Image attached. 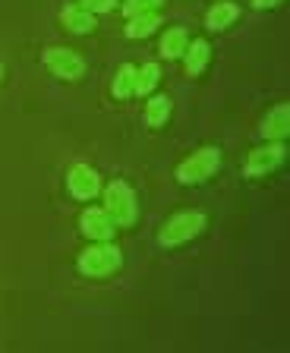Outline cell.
I'll list each match as a JSON object with an SVG mask.
<instances>
[{
  "label": "cell",
  "mask_w": 290,
  "mask_h": 353,
  "mask_svg": "<svg viewBox=\"0 0 290 353\" xmlns=\"http://www.w3.org/2000/svg\"><path fill=\"white\" fill-rule=\"evenodd\" d=\"M218 170H221V148L205 145L199 152H193L189 158H183L177 164V170H174V176L183 186H199V183H209Z\"/></svg>",
  "instance_id": "cell-1"
},
{
  "label": "cell",
  "mask_w": 290,
  "mask_h": 353,
  "mask_svg": "<svg viewBox=\"0 0 290 353\" xmlns=\"http://www.w3.org/2000/svg\"><path fill=\"white\" fill-rule=\"evenodd\" d=\"M123 268V252L114 243H92L79 256V272L89 278H111Z\"/></svg>",
  "instance_id": "cell-2"
},
{
  "label": "cell",
  "mask_w": 290,
  "mask_h": 353,
  "mask_svg": "<svg viewBox=\"0 0 290 353\" xmlns=\"http://www.w3.org/2000/svg\"><path fill=\"white\" fill-rule=\"evenodd\" d=\"M105 212H107V218H111L117 228H130V224L136 221V214H139L133 186L123 183V180L107 183V190H105Z\"/></svg>",
  "instance_id": "cell-3"
},
{
  "label": "cell",
  "mask_w": 290,
  "mask_h": 353,
  "mask_svg": "<svg viewBox=\"0 0 290 353\" xmlns=\"http://www.w3.org/2000/svg\"><path fill=\"white\" fill-rule=\"evenodd\" d=\"M205 224H209V218H205L202 212H177V214H171V221L161 228L158 243H161V246H180V243H189L205 230Z\"/></svg>",
  "instance_id": "cell-4"
},
{
  "label": "cell",
  "mask_w": 290,
  "mask_h": 353,
  "mask_svg": "<svg viewBox=\"0 0 290 353\" xmlns=\"http://www.w3.org/2000/svg\"><path fill=\"white\" fill-rule=\"evenodd\" d=\"M284 158H287L284 142H265V145L249 152V158H246V164H243V174L246 176H268L271 170L281 168Z\"/></svg>",
  "instance_id": "cell-5"
},
{
  "label": "cell",
  "mask_w": 290,
  "mask_h": 353,
  "mask_svg": "<svg viewBox=\"0 0 290 353\" xmlns=\"http://www.w3.org/2000/svg\"><path fill=\"white\" fill-rule=\"evenodd\" d=\"M45 66L51 70L57 79H82L85 76V60L79 57L76 51H70V48H48L45 51Z\"/></svg>",
  "instance_id": "cell-6"
},
{
  "label": "cell",
  "mask_w": 290,
  "mask_h": 353,
  "mask_svg": "<svg viewBox=\"0 0 290 353\" xmlns=\"http://www.w3.org/2000/svg\"><path fill=\"white\" fill-rule=\"evenodd\" d=\"M67 186H70V196L73 199L89 202V199H95L98 192H101V174H98L95 168H89V164H76L67 174Z\"/></svg>",
  "instance_id": "cell-7"
},
{
  "label": "cell",
  "mask_w": 290,
  "mask_h": 353,
  "mask_svg": "<svg viewBox=\"0 0 290 353\" xmlns=\"http://www.w3.org/2000/svg\"><path fill=\"white\" fill-rule=\"evenodd\" d=\"M79 224H82V234L89 236L92 243H111L114 234H117V224L107 218L105 208H85Z\"/></svg>",
  "instance_id": "cell-8"
},
{
  "label": "cell",
  "mask_w": 290,
  "mask_h": 353,
  "mask_svg": "<svg viewBox=\"0 0 290 353\" xmlns=\"http://www.w3.org/2000/svg\"><path fill=\"white\" fill-rule=\"evenodd\" d=\"M287 132H290V108L287 104H278V108H271L265 114L259 136L265 142H284L287 139Z\"/></svg>",
  "instance_id": "cell-9"
},
{
  "label": "cell",
  "mask_w": 290,
  "mask_h": 353,
  "mask_svg": "<svg viewBox=\"0 0 290 353\" xmlns=\"http://www.w3.org/2000/svg\"><path fill=\"white\" fill-rule=\"evenodd\" d=\"M209 57H211V44L205 38H196V41L186 44L183 51V66L189 76H199L205 66H209Z\"/></svg>",
  "instance_id": "cell-10"
},
{
  "label": "cell",
  "mask_w": 290,
  "mask_h": 353,
  "mask_svg": "<svg viewBox=\"0 0 290 353\" xmlns=\"http://www.w3.org/2000/svg\"><path fill=\"white\" fill-rule=\"evenodd\" d=\"M186 44H189V32L183 29V26H171V29L161 35V44H158V54H161L164 60H177L183 57Z\"/></svg>",
  "instance_id": "cell-11"
},
{
  "label": "cell",
  "mask_w": 290,
  "mask_h": 353,
  "mask_svg": "<svg viewBox=\"0 0 290 353\" xmlns=\"http://www.w3.org/2000/svg\"><path fill=\"white\" fill-rule=\"evenodd\" d=\"M171 110H174L171 95H152L149 101H145V123H149L152 130H158V126H164L171 120Z\"/></svg>",
  "instance_id": "cell-12"
},
{
  "label": "cell",
  "mask_w": 290,
  "mask_h": 353,
  "mask_svg": "<svg viewBox=\"0 0 290 353\" xmlns=\"http://www.w3.org/2000/svg\"><path fill=\"white\" fill-rule=\"evenodd\" d=\"M237 16H240L237 3H231V0H221V3H215V7L205 13V26H209L211 32H224L234 19H237Z\"/></svg>",
  "instance_id": "cell-13"
},
{
  "label": "cell",
  "mask_w": 290,
  "mask_h": 353,
  "mask_svg": "<svg viewBox=\"0 0 290 353\" xmlns=\"http://www.w3.org/2000/svg\"><path fill=\"white\" fill-rule=\"evenodd\" d=\"M158 26H164V19L158 13H142V16H133L127 19V38L139 41V38H149L158 32Z\"/></svg>",
  "instance_id": "cell-14"
},
{
  "label": "cell",
  "mask_w": 290,
  "mask_h": 353,
  "mask_svg": "<svg viewBox=\"0 0 290 353\" xmlns=\"http://www.w3.org/2000/svg\"><path fill=\"white\" fill-rule=\"evenodd\" d=\"M161 79V66L158 63H145V66H136V85H133V95H152Z\"/></svg>",
  "instance_id": "cell-15"
},
{
  "label": "cell",
  "mask_w": 290,
  "mask_h": 353,
  "mask_svg": "<svg viewBox=\"0 0 290 353\" xmlns=\"http://www.w3.org/2000/svg\"><path fill=\"white\" fill-rule=\"evenodd\" d=\"M63 26H67L70 32H76V35H89V32L95 29V16L85 13L82 7H67L63 10Z\"/></svg>",
  "instance_id": "cell-16"
},
{
  "label": "cell",
  "mask_w": 290,
  "mask_h": 353,
  "mask_svg": "<svg viewBox=\"0 0 290 353\" xmlns=\"http://www.w3.org/2000/svg\"><path fill=\"white\" fill-rule=\"evenodd\" d=\"M133 85H136V66L133 63H123L117 70V76H114V85H111V92H114V98H130L133 95Z\"/></svg>",
  "instance_id": "cell-17"
},
{
  "label": "cell",
  "mask_w": 290,
  "mask_h": 353,
  "mask_svg": "<svg viewBox=\"0 0 290 353\" xmlns=\"http://www.w3.org/2000/svg\"><path fill=\"white\" fill-rule=\"evenodd\" d=\"M164 0H123V16L133 19V16H142V13H158Z\"/></svg>",
  "instance_id": "cell-18"
},
{
  "label": "cell",
  "mask_w": 290,
  "mask_h": 353,
  "mask_svg": "<svg viewBox=\"0 0 290 353\" xmlns=\"http://www.w3.org/2000/svg\"><path fill=\"white\" fill-rule=\"evenodd\" d=\"M120 0H79V7L85 10V13L98 16V13H111V10H117Z\"/></svg>",
  "instance_id": "cell-19"
},
{
  "label": "cell",
  "mask_w": 290,
  "mask_h": 353,
  "mask_svg": "<svg viewBox=\"0 0 290 353\" xmlns=\"http://www.w3.org/2000/svg\"><path fill=\"white\" fill-rule=\"evenodd\" d=\"M284 0H253L256 10H271V7H281Z\"/></svg>",
  "instance_id": "cell-20"
},
{
  "label": "cell",
  "mask_w": 290,
  "mask_h": 353,
  "mask_svg": "<svg viewBox=\"0 0 290 353\" xmlns=\"http://www.w3.org/2000/svg\"><path fill=\"white\" fill-rule=\"evenodd\" d=\"M0 79H3V66H0Z\"/></svg>",
  "instance_id": "cell-21"
}]
</instances>
